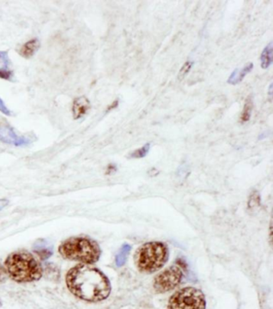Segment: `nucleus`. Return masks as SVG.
Listing matches in <instances>:
<instances>
[{
	"mask_svg": "<svg viewBox=\"0 0 273 309\" xmlns=\"http://www.w3.org/2000/svg\"><path fill=\"white\" fill-rule=\"evenodd\" d=\"M14 77V74L12 70L8 69H0V79L5 80H12Z\"/></svg>",
	"mask_w": 273,
	"mask_h": 309,
	"instance_id": "18",
	"label": "nucleus"
},
{
	"mask_svg": "<svg viewBox=\"0 0 273 309\" xmlns=\"http://www.w3.org/2000/svg\"><path fill=\"white\" fill-rule=\"evenodd\" d=\"M0 141L2 143L12 144L16 147L28 145L31 143L29 138L19 137L16 134L12 127L8 124L0 125Z\"/></svg>",
	"mask_w": 273,
	"mask_h": 309,
	"instance_id": "7",
	"label": "nucleus"
},
{
	"mask_svg": "<svg viewBox=\"0 0 273 309\" xmlns=\"http://www.w3.org/2000/svg\"><path fill=\"white\" fill-rule=\"evenodd\" d=\"M169 257V247L159 241L148 242L135 253V264L144 273H153L166 264Z\"/></svg>",
	"mask_w": 273,
	"mask_h": 309,
	"instance_id": "4",
	"label": "nucleus"
},
{
	"mask_svg": "<svg viewBox=\"0 0 273 309\" xmlns=\"http://www.w3.org/2000/svg\"><path fill=\"white\" fill-rule=\"evenodd\" d=\"M0 59H2V63L4 64L5 69H7L10 65V59L8 53L7 52L0 51Z\"/></svg>",
	"mask_w": 273,
	"mask_h": 309,
	"instance_id": "19",
	"label": "nucleus"
},
{
	"mask_svg": "<svg viewBox=\"0 0 273 309\" xmlns=\"http://www.w3.org/2000/svg\"><path fill=\"white\" fill-rule=\"evenodd\" d=\"M0 112H2V114H4L5 116H12V112L7 108L5 103L3 102V100L1 98H0Z\"/></svg>",
	"mask_w": 273,
	"mask_h": 309,
	"instance_id": "20",
	"label": "nucleus"
},
{
	"mask_svg": "<svg viewBox=\"0 0 273 309\" xmlns=\"http://www.w3.org/2000/svg\"><path fill=\"white\" fill-rule=\"evenodd\" d=\"M7 204H8V201L7 200H5V199L0 200V210L3 209L7 206Z\"/></svg>",
	"mask_w": 273,
	"mask_h": 309,
	"instance_id": "22",
	"label": "nucleus"
},
{
	"mask_svg": "<svg viewBox=\"0 0 273 309\" xmlns=\"http://www.w3.org/2000/svg\"><path fill=\"white\" fill-rule=\"evenodd\" d=\"M7 271L2 266H0V284L3 283V282L7 279Z\"/></svg>",
	"mask_w": 273,
	"mask_h": 309,
	"instance_id": "21",
	"label": "nucleus"
},
{
	"mask_svg": "<svg viewBox=\"0 0 273 309\" xmlns=\"http://www.w3.org/2000/svg\"><path fill=\"white\" fill-rule=\"evenodd\" d=\"M132 249V246L128 243H124L121 247L120 249L119 250L116 257V266L120 268L125 264L127 259H128V255Z\"/></svg>",
	"mask_w": 273,
	"mask_h": 309,
	"instance_id": "13",
	"label": "nucleus"
},
{
	"mask_svg": "<svg viewBox=\"0 0 273 309\" xmlns=\"http://www.w3.org/2000/svg\"><path fill=\"white\" fill-rule=\"evenodd\" d=\"M35 254L39 256L42 260L50 258L53 254V247L45 240H39L35 242L33 247Z\"/></svg>",
	"mask_w": 273,
	"mask_h": 309,
	"instance_id": "10",
	"label": "nucleus"
},
{
	"mask_svg": "<svg viewBox=\"0 0 273 309\" xmlns=\"http://www.w3.org/2000/svg\"><path fill=\"white\" fill-rule=\"evenodd\" d=\"M59 253L64 259L92 264L101 256V247L97 242L86 237H73L62 242Z\"/></svg>",
	"mask_w": 273,
	"mask_h": 309,
	"instance_id": "3",
	"label": "nucleus"
},
{
	"mask_svg": "<svg viewBox=\"0 0 273 309\" xmlns=\"http://www.w3.org/2000/svg\"><path fill=\"white\" fill-rule=\"evenodd\" d=\"M67 286L81 300L100 302L109 296L112 290L107 275L91 264H77L68 272Z\"/></svg>",
	"mask_w": 273,
	"mask_h": 309,
	"instance_id": "1",
	"label": "nucleus"
},
{
	"mask_svg": "<svg viewBox=\"0 0 273 309\" xmlns=\"http://www.w3.org/2000/svg\"><path fill=\"white\" fill-rule=\"evenodd\" d=\"M151 144L150 143H146L145 145L143 146L142 148L136 149L134 151L133 153L131 154V157L134 158V159H140V158H144L149 153L150 150Z\"/></svg>",
	"mask_w": 273,
	"mask_h": 309,
	"instance_id": "16",
	"label": "nucleus"
},
{
	"mask_svg": "<svg viewBox=\"0 0 273 309\" xmlns=\"http://www.w3.org/2000/svg\"><path fill=\"white\" fill-rule=\"evenodd\" d=\"M7 273L18 283L36 281L43 276V268L31 253L16 252L10 254L5 260Z\"/></svg>",
	"mask_w": 273,
	"mask_h": 309,
	"instance_id": "2",
	"label": "nucleus"
},
{
	"mask_svg": "<svg viewBox=\"0 0 273 309\" xmlns=\"http://www.w3.org/2000/svg\"><path fill=\"white\" fill-rule=\"evenodd\" d=\"M183 276L184 274L180 267L177 265L169 267L155 276L153 288L157 293H165L179 286Z\"/></svg>",
	"mask_w": 273,
	"mask_h": 309,
	"instance_id": "6",
	"label": "nucleus"
},
{
	"mask_svg": "<svg viewBox=\"0 0 273 309\" xmlns=\"http://www.w3.org/2000/svg\"><path fill=\"white\" fill-rule=\"evenodd\" d=\"M253 107H254V104H253V98L251 96H248V98L246 99L244 109H243L241 116H240V120H241L242 123H246V122L250 120Z\"/></svg>",
	"mask_w": 273,
	"mask_h": 309,
	"instance_id": "14",
	"label": "nucleus"
},
{
	"mask_svg": "<svg viewBox=\"0 0 273 309\" xmlns=\"http://www.w3.org/2000/svg\"><path fill=\"white\" fill-rule=\"evenodd\" d=\"M2 305V303H1V300H0V305Z\"/></svg>",
	"mask_w": 273,
	"mask_h": 309,
	"instance_id": "25",
	"label": "nucleus"
},
{
	"mask_svg": "<svg viewBox=\"0 0 273 309\" xmlns=\"http://www.w3.org/2000/svg\"><path fill=\"white\" fill-rule=\"evenodd\" d=\"M261 68L263 69H269L273 63V41L264 48L260 55Z\"/></svg>",
	"mask_w": 273,
	"mask_h": 309,
	"instance_id": "12",
	"label": "nucleus"
},
{
	"mask_svg": "<svg viewBox=\"0 0 273 309\" xmlns=\"http://www.w3.org/2000/svg\"><path fill=\"white\" fill-rule=\"evenodd\" d=\"M269 96H271L272 97V95H273V83H272L271 85H270V86H269Z\"/></svg>",
	"mask_w": 273,
	"mask_h": 309,
	"instance_id": "24",
	"label": "nucleus"
},
{
	"mask_svg": "<svg viewBox=\"0 0 273 309\" xmlns=\"http://www.w3.org/2000/svg\"><path fill=\"white\" fill-rule=\"evenodd\" d=\"M91 109V103L85 96L75 98L73 101L72 113L75 120L82 118Z\"/></svg>",
	"mask_w": 273,
	"mask_h": 309,
	"instance_id": "8",
	"label": "nucleus"
},
{
	"mask_svg": "<svg viewBox=\"0 0 273 309\" xmlns=\"http://www.w3.org/2000/svg\"><path fill=\"white\" fill-rule=\"evenodd\" d=\"M253 68H254V65H253V63H249V64L244 65V68L242 69H236V70L232 71L230 76L228 78L227 83L230 85H238V84L243 81L244 77L248 75V73H250L252 71Z\"/></svg>",
	"mask_w": 273,
	"mask_h": 309,
	"instance_id": "9",
	"label": "nucleus"
},
{
	"mask_svg": "<svg viewBox=\"0 0 273 309\" xmlns=\"http://www.w3.org/2000/svg\"><path fill=\"white\" fill-rule=\"evenodd\" d=\"M168 309H206L205 294L193 287L180 289L169 299Z\"/></svg>",
	"mask_w": 273,
	"mask_h": 309,
	"instance_id": "5",
	"label": "nucleus"
},
{
	"mask_svg": "<svg viewBox=\"0 0 273 309\" xmlns=\"http://www.w3.org/2000/svg\"><path fill=\"white\" fill-rule=\"evenodd\" d=\"M118 103H119L118 100H116V101H115V102L113 103H112V106H111V107H109V108L107 109V111H110V110H112V108H115V107H117V106H118Z\"/></svg>",
	"mask_w": 273,
	"mask_h": 309,
	"instance_id": "23",
	"label": "nucleus"
},
{
	"mask_svg": "<svg viewBox=\"0 0 273 309\" xmlns=\"http://www.w3.org/2000/svg\"><path fill=\"white\" fill-rule=\"evenodd\" d=\"M260 205V196L257 191H253L251 194L248 203V208L249 211H255Z\"/></svg>",
	"mask_w": 273,
	"mask_h": 309,
	"instance_id": "15",
	"label": "nucleus"
},
{
	"mask_svg": "<svg viewBox=\"0 0 273 309\" xmlns=\"http://www.w3.org/2000/svg\"><path fill=\"white\" fill-rule=\"evenodd\" d=\"M194 63L192 61H187L183 65L182 68L180 70V72L178 74V79L179 80H182L186 77V75L188 74L191 70V68L193 66Z\"/></svg>",
	"mask_w": 273,
	"mask_h": 309,
	"instance_id": "17",
	"label": "nucleus"
},
{
	"mask_svg": "<svg viewBox=\"0 0 273 309\" xmlns=\"http://www.w3.org/2000/svg\"><path fill=\"white\" fill-rule=\"evenodd\" d=\"M39 48H40V43L39 39H31L22 46L19 51V55L25 59H30L38 52Z\"/></svg>",
	"mask_w": 273,
	"mask_h": 309,
	"instance_id": "11",
	"label": "nucleus"
}]
</instances>
